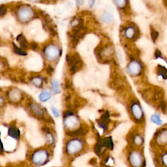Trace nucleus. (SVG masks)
<instances>
[{"label": "nucleus", "instance_id": "11", "mask_svg": "<svg viewBox=\"0 0 167 167\" xmlns=\"http://www.w3.org/2000/svg\"><path fill=\"white\" fill-rule=\"evenodd\" d=\"M29 109L33 115L39 118H43L45 115L44 109L37 103H32L29 104Z\"/></svg>", "mask_w": 167, "mask_h": 167}, {"label": "nucleus", "instance_id": "15", "mask_svg": "<svg viewBox=\"0 0 167 167\" xmlns=\"http://www.w3.org/2000/svg\"><path fill=\"white\" fill-rule=\"evenodd\" d=\"M88 130L86 127L80 126L78 129L74 131H69L67 132V134L69 136H72V137H78V136L85 135L87 133Z\"/></svg>", "mask_w": 167, "mask_h": 167}, {"label": "nucleus", "instance_id": "31", "mask_svg": "<svg viewBox=\"0 0 167 167\" xmlns=\"http://www.w3.org/2000/svg\"><path fill=\"white\" fill-rule=\"evenodd\" d=\"M5 69V63L2 59H0V73H2Z\"/></svg>", "mask_w": 167, "mask_h": 167}, {"label": "nucleus", "instance_id": "27", "mask_svg": "<svg viewBox=\"0 0 167 167\" xmlns=\"http://www.w3.org/2000/svg\"><path fill=\"white\" fill-rule=\"evenodd\" d=\"M113 3L116 5L119 9H123L127 6V2L125 0H116V1H114Z\"/></svg>", "mask_w": 167, "mask_h": 167}, {"label": "nucleus", "instance_id": "14", "mask_svg": "<svg viewBox=\"0 0 167 167\" xmlns=\"http://www.w3.org/2000/svg\"><path fill=\"white\" fill-rule=\"evenodd\" d=\"M43 131L45 133V141H46L47 145L52 146L55 142V137L54 134H52L48 127H44Z\"/></svg>", "mask_w": 167, "mask_h": 167}, {"label": "nucleus", "instance_id": "32", "mask_svg": "<svg viewBox=\"0 0 167 167\" xmlns=\"http://www.w3.org/2000/svg\"><path fill=\"white\" fill-rule=\"evenodd\" d=\"M6 11H7V9L5 6H0V17L4 15Z\"/></svg>", "mask_w": 167, "mask_h": 167}, {"label": "nucleus", "instance_id": "10", "mask_svg": "<svg viewBox=\"0 0 167 167\" xmlns=\"http://www.w3.org/2000/svg\"><path fill=\"white\" fill-rule=\"evenodd\" d=\"M129 160L133 167H142L144 164L143 156L139 151L134 150L131 151L129 157Z\"/></svg>", "mask_w": 167, "mask_h": 167}, {"label": "nucleus", "instance_id": "4", "mask_svg": "<svg viewBox=\"0 0 167 167\" xmlns=\"http://www.w3.org/2000/svg\"><path fill=\"white\" fill-rule=\"evenodd\" d=\"M63 125L68 131L77 129L80 127V121L71 111H66L64 113Z\"/></svg>", "mask_w": 167, "mask_h": 167}, {"label": "nucleus", "instance_id": "36", "mask_svg": "<svg viewBox=\"0 0 167 167\" xmlns=\"http://www.w3.org/2000/svg\"><path fill=\"white\" fill-rule=\"evenodd\" d=\"M83 3H84V2L83 1H76V4L77 5L78 7L81 6Z\"/></svg>", "mask_w": 167, "mask_h": 167}, {"label": "nucleus", "instance_id": "34", "mask_svg": "<svg viewBox=\"0 0 167 167\" xmlns=\"http://www.w3.org/2000/svg\"><path fill=\"white\" fill-rule=\"evenodd\" d=\"M3 152V144L0 139V154H2Z\"/></svg>", "mask_w": 167, "mask_h": 167}, {"label": "nucleus", "instance_id": "17", "mask_svg": "<svg viewBox=\"0 0 167 167\" xmlns=\"http://www.w3.org/2000/svg\"><path fill=\"white\" fill-rule=\"evenodd\" d=\"M101 20L104 23L110 24L114 21V16L111 13L104 11L101 15Z\"/></svg>", "mask_w": 167, "mask_h": 167}, {"label": "nucleus", "instance_id": "19", "mask_svg": "<svg viewBox=\"0 0 167 167\" xmlns=\"http://www.w3.org/2000/svg\"><path fill=\"white\" fill-rule=\"evenodd\" d=\"M8 135L14 139H19L20 133L18 129L14 125H11L9 127L8 129Z\"/></svg>", "mask_w": 167, "mask_h": 167}, {"label": "nucleus", "instance_id": "12", "mask_svg": "<svg viewBox=\"0 0 167 167\" xmlns=\"http://www.w3.org/2000/svg\"><path fill=\"white\" fill-rule=\"evenodd\" d=\"M156 142L160 146L167 145V129H163L157 134Z\"/></svg>", "mask_w": 167, "mask_h": 167}, {"label": "nucleus", "instance_id": "6", "mask_svg": "<svg viewBox=\"0 0 167 167\" xmlns=\"http://www.w3.org/2000/svg\"><path fill=\"white\" fill-rule=\"evenodd\" d=\"M66 60L67 64L70 67V71L73 74L78 71L82 67V61L77 53L68 54L67 56Z\"/></svg>", "mask_w": 167, "mask_h": 167}, {"label": "nucleus", "instance_id": "9", "mask_svg": "<svg viewBox=\"0 0 167 167\" xmlns=\"http://www.w3.org/2000/svg\"><path fill=\"white\" fill-rule=\"evenodd\" d=\"M7 97L12 103H18L23 99L24 95L22 91L17 88L10 89L7 94Z\"/></svg>", "mask_w": 167, "mask_h": 167}, {"label": "nucleus", "instance_id": "5", "mask_svg": "<svg viewBox=\"0 0 167 167\" xmlns=\"http://www.w3.org/2000/svg\"><path fill=\"white\" fill-rule=\"evenodd\" d=\"M43 54L48 62H54L58 59L61 56V50L56 44L50 43L44 48Z\"/></svg>", "mask_w": 167, "mask_h": 167}, {"label": "nucleus", "instance_id": "30", "mask_svg": "<svg viewBox=\"0 0 167 167\" xmlns=\"http://www.w3.org/2000/svg\"><path fill=\"white\" fill-rule=\"evenodd\" d=\"M161 161L164 166H167V153H165L162 155Z\"/></svg>", "mask_w": 167, "mask_h": 167}, {"label": "nucleus", "instance_id": "25", "mask_svg": "<svg viewBox=\"0 0 167 167\" xmlns=\"http://www.w3.org/2000/svg\"><path fill=\"white\" fill-rule=\"evenodd\" d=\"M151 121H152V122L155 124V125H160L162 124L163 123V121L159 114H153L152 116H151Z\"/></svg>", "mask_w": 167, "mask_h": 167}, {"label": "nucleus", "instance_id": "22", "mask_svg": "<svg viewBox=\"0 0 167 167\" xmlns=\"http://www.w3.org/2000/svg\"><path fill=\"white\" fill-rule=\"evenodd\" d=\"M132 142L134 144V145L139 147L142 145V144L144 143V139L142 135L139 134H136L133 137Z\"/></svg>", "mask_w": 167, "mask_h": 167}, {"label": "nucleus", "instance_id": "33", "mask_svg": "<svg viewBox=\"0 0 167 167\" xmlns=\"http://www.w3.org/2000/svg\"><path fill=\"white\" fill-rule=\"evenodd\" d=\"M5 104V101L2 96H0V108L3 107Z\"/></svg>", "mask_w": 167, "mask_h": 167}, {"label": "nucleus", "instance_id": "2", "mask_svg": "<svg viewBox=\"0 0 167 167\" xmlns=\"http://www.w3.org/2000/svg\"><path fill=\"white\" fill-rule=\"evenodd\" d=\"M35 11L28 5L20 6L17 10L16 15L18 20L21 23L26 24L31 21L35 17Z\"/></svg>", "mask_w": 167, "mask_h": 167}, {"label": "nucleus", "instance_id": "23", "mask_svg": "<svg viewBox=\"0 0 167 167\" xmlns=\"http://www.w3.org/2000/svg\"><path fill=\"white\" fill-rule=\"evenodd\" d=\"M51 88L53 94H58L60 92L59 82L57 80H53L51 82Z\"/></svg>", "mask_w": 167, "mask_h": 167}, {"label": "nucleus", "instance_id": "18", "mask_svg": "<svg viewBox=\"0 0 167 167\" xmlns=\"http://www.w3.org/2000/svg\"><path fill=\"white\" fill-rule=\"evenodd\" d=\"M17 40L18 43H19L21 48L24 50V49H28L30 48V44L29 43V42L28 41V40L26 39V38L24 37V35H23L22 34L19 35L17 37Z\"/></svg>", "mask_w": 167, "mask_h": 167}, {"label": "nucleus", "instance_id": "8", "mask_svg": "<svg viewBox=\"0 0 167 167\" xmlns=\"http://www.w3.org/2000/svg\"><path fill=\"white\" fill-rule=\"evenodd\" d=\"M142 65L139 61L134 59L128 63L127 67V73L133 77L139 76L142 71Z\"/></svg>", "mask_w": 167, "mask_h": 167}, {"label": "nucleus", "instance_id": "28", "mask_svg": "<svg viewBox=\"0 0 167 167\" xmlns=\"http://www.w3.org/2000/svg\"><path fill=\"white\" fill-rule=\"evenodd\" d=\"M159 74H160L164 79H166V78H167V70L165 69L164 67L161 68L160 70H159Z\"/></svg>", "mask_w": 167, "mask_h": 167}, {"label": "nucleus", "instance_id": "29", "mask_svg": "<svg viewBox=\"0 0 167 167\" xmlns=\"http://www.w3.org/2000/svg\"><path fill=\"white\" fill-rule=\"evenodd\" d=\"M51 111L56 118H58L59 116V112L55 107H51Z\"/></svg>", "mask_w": 167, "mask_h": 167}, {"label": "nucleus", "instance_id": "13", "mask_svg": "<svg viewBox=\"0 0 167 167\" xmlns=\"http://www.w3.org/2000/svg\"><path fill=\"white\" fill-rule=\"evenodd\" d=\"M136 29L134 26L129 25L125 28L124 31V36L127 39L133 40L136 37Z\"/></svg>", "mask_w": 167, "mask_h": 167}, {"label": "nucleus", "instance_id": "24", "mask_svg": "<svg viewBox=\"0 0 167 167\" xmlns=\"http://www.w3.org/2000/svg\"><path fill=\"white\" fill-rule=\"evenodd\" d=\"M103 147H105L106 148L108 149H112L114 147V143L110 137L105 138L101 140Z\"/></svg>", "mask_w": 167, "mask_h": 167}, {"label": "nucleus", "instance_id": "21", "mask_svg": "<svg viewBox=\"0 0 167 167\" xmlns=\"http://www.w3.org/2000/svg\"><path fill=\"white\" fill-rule=\"evenodd\" d=\"M32 84L37 88H41L43 85V78L39 76H35L30 79Z\"/></svg>", "mask_w": 167, "mask_h": 167}, {"label": "nucleus", "instance_id": "20", "mask_svg": "<svg viewBox=\"0 0 167 167\" xmlns=\"http://www.w3.org/2000/svg\"><path fill=\"white\" fill-rule=\"evenodd\" d=\"M52 97L51 93L48 90H43L39 95V99L41 102L45 103L48 101Z\"/></svg>", "mask_w": 167, "mask_h": 167}, {"label": "nucleus", "instance_id": "35", "mask_svg": "<svg viewBox=\"0 0 167 167\" xmlns=\"http://www.w3.org/2000/svg\"><path fill=\"white\" fill-rule=\"evenodd\" d=\"M88 5L89 6V7H92L95 3V1H88Z\"/></svg>", "mask_w": 167, "mask_h": 167}, {"label": "nucleus", "instance_id": "3", "mask_svg": "<svg viewBox=\"0 0 167 167\" xmlns=\"http://www.w3.org/2000/svg\"><path fill=\"white\" fill-rule=\"evenodd\" d=\"M84 148V142L81 139L74 138L69 140L66 143L65 152L69 156L78 155Z\"/></svg>", "mask_w": 167, "mask_h": 167}, {"label": "nucleus", "instance_id": "16", "mask_svg": "<svg viewBox=\"0 0 167 167\" xmlns=\"http://www.w3.org/2000/svg\"><path fill=\"white\" fill-rule=\"evenodd\" d=\"M99 53L101 57L103 58H109L112 56L114 53L113 47L110 46V45H107V46L102 48Z\"/></svg>", "mask_w": 167, "mask_h": 167}, {"label": "nucleus", "instance_id": "7", "mask_svg": "<svg viewBox=\"0 0 167 167\" xmlns=\"http://www.w3.org/2000/svg\"><path fill=\"white\" fill-rule=\"evenodd\" d=\"M131 114L135 121L140 123L144 119V114L140 103L137 101L133 102L130 107Z\"/></svg>", "mask_w": 167, "mask_h": 167}, {"label": "nucleus", "instance_id": "1", "mask_svg": "<svg viewBox=\"0 0 167 167\" xmlns=\"http://www.w3.org/2000/svg\"><path fill=\"white\" fill-rule=\"evenodd\" d=\"M50 158V153L48 149L39 148L33 151L30 155V161L35 166H41L46 164Z\"/></svg>", "mask_w": 167, "mask_h": 167}, {"label": "nucleus", "instance_id": "26", "mask_svg": "<svg viewBox=\"0 0 167 167\" xmlns=\"http://www.w3.org/2000/svg\"><path fill=\"white\" fill-rule=\"evenodd\" d=\"M13 49L14 52L17 54L21 55V56H26L27 55V53L20 47H18L16 44L13 43Z\"/></svg>", "mask_w": 167, "mask_h": 167}]
</instances>
